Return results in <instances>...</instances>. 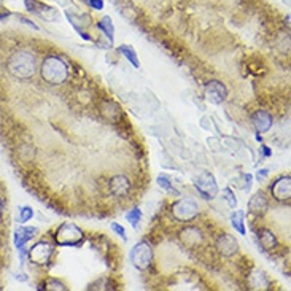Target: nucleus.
<instances>
[{"mask_svg":"<svg viewBox=\"0 0 291 291\" xmlns=\"http://www.w3.org/2000/svg\"><path fill=\"white\" fill-rule=\"evenodd\" d=\"M205 94L209 96V99L214 104H220V102H223V100L226 99L228 91H226V88L223 86V83L214 80V81H209L205 85Z\"/></svg>","mask_w":291,"mask_h":291,"instance_id":"nucleus-10","label":"nucleus"},{"mask_svg":"<svg viewBox=\"0 0 291 291\" xmlns=\"http://www.w3.org/2000/svg\"><path fill=\"white\" fill-rule=\"evenodd\" d=\"M263 150H264V153H266V154H271L269 148H266V147H263Z\"/></svg>","mask_w":291,"mask_h":291,"instance_id":"nucleus-31","label":"nucleus"},{"mask_svg":"<svg viewBox=\"0 0 291 291\" xmlns=\"http://www.w3.org/2000/svg\"><path fill=\"white\" fill-rule=\"evenodd\" d=\"M223 194H225V199H226L228 205H229L231 209H236V205H237V200H236V197H234V194H232L231 189H229V188H226L225 191H223Z\"/></svg>","mask_w":291,"mask_h":291,"instance_id":"nucleus-25","label":"nucleus"},{"mask_svg":"<svg viewBox=\"0 0 291 291\" xmlns=\"http://www.w3.org/2000/svg\"><path fill=\"white\" fill-rule=\"evenodd\" d=\"M180 239L182 242L189 248H194L197 245L202 243V232H200L197 228H186L180 232Z\"/></svg>","mask_w":291,"mask_h":291,"instance_id":"nucleus-13","label":"nucleus"},{"mask_svg":"<svg viewBox=\"0 0 291 291\" xmlns=\"http://www.w3.org/2000/svg\"><path fill=\"white\" fill-rule=\"evenodd\" d=\"M37 232V228H27V226H21L15 231V247L22 248L26 247V243L33 237V234Z\"/></svg>","mask_w":291,"mask_h":291,"instance_id":"nucleus-15","label":"nucleus"},{"mask_svg":"<svg viewBox=\"0 0 291 291\" xmlns=\"http://www.w3.org/2000/svg\"><path fill=\"white\" fill-rule=\"evenodd\" d=\"M45 288L51 289V291H64V289H67L61 282L56 280V278H48V280L45 282Z\"/></svg>","mask_w":291,"mask_h":291,"instance_id":"nucleus-24","label":"nucleus"},{"mask_svg":"<svg viewBox=\"0 0 291 291\" xmlns=\"http://www.w3.org/2000/svg\"><path fill=\"white\" fill-rule=\"evenodd\" d=\"M40 75L48 85H62L69 76V67L59 56H48L41 62Z\"/></svg>","mask_w":291,"mask_h":291,"instance_id":"nucleus-2","label":"nucleus"},{"mask_svg":"<svg viewBox=\"0 0 291 291\" xmlns=\"http://www.w3.org/2000/svg\"><path fill=\"white\" fill-rule=\"evenodd\" d=\"M194 186L197 189V193L202 196L204 199H214L218 193V186L215 182V177L210 172H202L196 180H194Z\"/></svg>","mask_w":291,"mask_h":291,"instance_id":"nucleus-6","label":"nucleus"},{"mask_svg":"<svg viewBox=\"0 0 291 291\" xmlns=\"http://www.w3.org/2000/svg\"><path fill=\"white\" fill-rule=\"evenodd\" d=\"M86 4L94 8V10H102L104 8V0H86Z\"/></svg>","mask_w":291,"mask_h":291,"instance_id":"nucleus-26","label":"nucleus"},{"mask_svg":"<svg viewBox=\"0 0 291 291\" xmlns=\"http://www.w3.org/2000/svg\"><path fill=\"white\" fill-rule=\"evenodd\" d=\"M131 261L132 264L140 271L148 269L153 261V250L147 242H140L131 252Z\"/></svg>","mask_w":291,"mask_h":291,"instance_id":"nucleus-5","label":"nucleus"},{"mask_svg":"<svg viewBox=\"0 0 291 291\" xmlns=\"http://www.w3.org/2000/svg\"><path fill=\"white\" fill-rule=\"evenodd\" d=\"M231 223H232V226L236 228L237 232H240L242 236L245 234V225H243V212L237 210V212H234L232 217H231Z\"/></svg>","mask_w":291,"mask_h":291,"instance_id":"nucleus-20","label":"nucleus"},{"mask_svg":"<svg viewBox=\"0 0 291 291\" xmlns=\"http://www.w3.org/2000/svg\"><path fill=\"white\" fill-rule=\"evenodd\" d=\"M267 207H269V202H267V197L264 196V193H256L248 202V209L253 215H263Z\"/></svg>","mask_w":291,"mask_h":291,"instance_id":"nucleus-14","label":"nucleus"},{"mask_svg":"<svg viewBox=\"0 0 291 291\" xmlns=\"http://www.w3.org/2000/svg\"><path fill=\"white\" fill-rule=\"evenodd\" d=\"M252 122H253V126L256 128V131L264 134V132H267L272 128V116L264 110H258L252 115Z\"/></svg>","mask_w":291,"mask_h":291,"instance_id":"nucleus-11","label":"nucleus"},{"mask_svg":"<svg viewBox=\"0 0 291 291\" xmlns=\"http://www.w3.org/2000/svg\"><path fill=\"white\" fill-rule=\"evenodd\" d=\"M19 19H21L22 22H24V24H27V26H30L32 29H35V30H38V27H37L35 24H33V22H32V21H29L27 18H24V16H19Z\"/></svg>","mask_w":291,"mask_h":291,"instance_id":"nucleus-28","label":"nucleus"},{"mask_svg":"<svg viewBox=\"0 0 291 291\" xmlns=\"http://www.w3.org/2000/svg\"><path fill=\"white\" fill-rule=\"evenodd\" d=\"M172 215L178 221H191L199 215V207L196 202L189 199H180L175 204H172Z\"/></svg>","mask_w":291,"mask_h":291,"instance_id":"nucleus-4","label":"nucleus"},{"mask_svg":"<svg viewBox=\"0 0 291 291\" xmlns=\"http://www.w3.org/2000/svg\"><path fill=\"white\" fill-rule=\"evenodd\" d=\"M54 240L58 245H61V247H76V245L83 243L85 234L80 228L72 225V223H64V225H61L58 231H56Z\"/></svg>","mask_w":291,"mask_h":291,"instance_id":"nucleus-3","label":"nucleus"},{"mask_svg":"<svg viewBox=\"0 0 291 291\" xmlns=\"http://www.w3.org/2000/svg\"><path fill=\"white\" fill-rule=\"evenodd\" d=\"M100 111L111 122H116L121 118V108L115 102H104L100 105Z\"/></svg>","mask_w":291,"mask_h":291,"instance_id":"nucleus-16","label":"nucleus"},{"mask_svg":"<svg viewBox=\"0 0 291 291\" xmlns=\"http://www.w3.org/2000/svg\"><path fill=\"white\" fill-rule=\"evenodd\" d=\"M111 229H113V231L118 234V236H121V237L124 239V240L128 239V237H126V231H124V228H122V226H119L118 223H113V225H111Z\"/></svg>","mask_w":291,"mask_h":291,"instance_id":"nucleus-27","label":"nucleus"},{"mask_svg":"<svg viewBox=\"0 0 291 291\" xmlns=\"http://www.w3.org/2000/svg\"><path fill=\"white\" fill-rule=\"evenodd\" d=\"M97 27L102 30L105 35L108 37V40L113 43V37H115V27H113V22H111V19L108 18V16H105V18H102L99 21V24H97Z\"/></svg>","mask_w":291,"mask_h":291,"instance_id":"nucleus-18","label":"nucleus"},{"mask_svg":"<svg viewBox=\"0 0 291 291\" xmlns=\"http://www.w3.org/2000/svg\"><path fill=\"white\" fill-rule=\"evenodd\" d=\"M272 194L277 200H280V202H286V200H289V197H291V178H289V175L280 177L272 185Z\"/></svg>","mask_w":291,"mask_h":291,"instance_id":"nucleus-8","label":"nucleus"},{"mask_svg":"<svg viewBox=\"0 0 291 291\" xmlns=\"http://www.w3.org/2000/svg\"><path fill=\"white\" fill-rule=\"evenodd\" d=\"M7 70L11 76L18 80H29L37 72V61L35 56L27 51H16L10 56L7 62Z\"/></svg>","mask_w":291,"mask_h":291,"instance_id":"nucleus-1","label":"nucleus"},{"mask_svg":"<svg viewBox=\"0 0 291 291\" xmlns=\"http://www.w3.org/2000/svg\"><path fill=\"white\" fill-rule=\"evenodd\" d=\"M266 177H267V171H266V169L260 171V172H258V175H256V178H258L260 182H261V180H264Z\"/></svg>","mask_w":291,"mask_h":291,"instance_id":"nucleus-29","label":"nucleus"},{"mask_svg":"<svg viewBox=\"0 0 291 291\" xmlns=\"http://www.w3.org/2000/svg\"><path fill=\"white\" fill-rule=\"evenodd\" d=\"M51 255H53V247L48 242H37L29 250L30 261L33 264H38V266L48 264V261L51 260Z\"/></svg>","mask_w":291,"mask_h":291,"instance_id":"nucleus-7","label":"nucleus"},{"mask_svg":"<svg viewBox=\"0 0 291 291\" xmlns=\"http://www.w3.org/2000/svg\"><path fill=\"white\" fill-rule=\"evenodd\" d=\"M118 51H119L122 56H124V58H126L134 67H137V69H139V67H140V62H139V58H137V53L134 51L131 47H128V45H121V47L118 48Z\"/></svg>","mask_w":291,"mask_h":291,"instance_id":"nucleus-19","label":"nucleus"},{"mask_svg":"<svg viewBox=\"0 0 291 291\" xmlns=\"http://www.w3.org/2000/svg\"><path fill=\"white\" fill-rule=\"evenodd\" d=\"M260 242L263 245V248H266V250H272L277 245V239L269 229H263L260 232Z\"/></svg>","mask_w":291,"mask_h":291,"instance_id":"nucleus-17","label":"nucleus"},{"mask_svg":"<svg viewBox=\"0 0 291 291\" xmlns=\"http://www.w3.org/2000/svg\"><path fill=\"white\" fill-rule=\"evenodd\" d=\"M131 189V182L124 175H115L110 180V191L116 197H124Z\"/></svg>","mask_w":291,"mask_h":291,"instance_id":"nucleus-12","label":"nucleus"},{"mask_svg":"<svg viewBox=\"0 0 291 291\" xmlns=\"http://www.w3.org/2000/svg\"><path fill=\"white\" fill-rule=\"evenodd\" d=\"M158 183H159V186H161L162 189H165V191L174 193L175 196H180V191H178V189H175V188H174V185H172V183H171V180H169V177H165V175H159V177H158Z\"/></svg>","mask_w":291,"mask_h":291,"instance_id":"nucleus-21","label":"nucleus"},{"mask_svg":"<svg viewBox=\"0 0 291 291\" xmlns=\"http://www.w3.org/2000/svg\"><path fill=\"white\" fill-rule=\"evenodd\" d=\"M217 250L223 256H232L239 252V242L236 240V237L229 236V234H221L217 239Z\"/></svg>","mask_w":291,"mask_h":291,"instance_id":"nucleus-9","label":"nucleus"},{"mask_svg":"<svg viewBox=\"0 0 291 291\" xmlns=\"http://www.w3.org/2000/svg\"><path fill=\"white\" fill-rule=\"evenodd\" d=\"M33 217V210L30 207H21L19 209V223H27Z\"/></svg>","mask_w":291,"mask_h":291,"instance_id":"nucleus-23","label":"nucleus"},{"mask_svg":"<svg viewBox=\"0 0 291 291\" xmlns=\"http://www.w3.org/2000/svg\"><path fill=\"white\" fill-rule=\"evenodd\" d=\"M2 212H4V202L2 199H0V217H2Z\"/></svg>","mask_w":291,"mask_h":291,"instance_id":"nucleus-30","label":"nucleus"},{"mask_svg":"<svg viewBox=\"0 0 291 291\" xmlns=\"http://www.w3.org/2000/svg\"><path fill=\"white\" fill-rule=\"evenodd\" d=\"M126 220L131 223L134 228H137L139 223H140V220H142V212H140V209H132L129 214L126 215Z\"/></svg>","mask_w":291,"mask_h":291,"instance_id":"nucleus-22","label":"nucleus"}]
</instances>
